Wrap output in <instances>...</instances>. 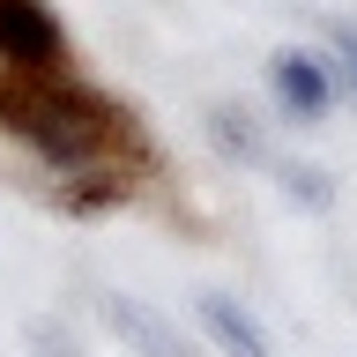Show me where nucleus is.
Returning a JSON list of instances; mask_svg holds the SVG:
<instances>
[{"instance_id":"8","label":"nucleus","mask_w":357,"mask_h":357,"mask_svg":"<svg viewBox=\"0 0 357 357\" xmlns=\"http://www.w3.org/2000/svg\"><path fill=\"white\" fill-rule=\"evenodd\" d=\"M328 45H335V60H342V82L357 89V30L350 22H328Z\"/></svg>"},{"instance_id":"5","label":"nucleus","mask_w":357,"mask_h":357,"mask_svg":"<svg viewBox=\"0 0 357 357\" xmlns=\"http://www.w3.org/2000/svg\"><path fill=\"white\" fill-rule=\"evenodd\" d=\"M201 328H208V335L223 342V357H275V350H268V335L253 328V320H245V312L231 305V298H216V290L201 298Z\"/></svg>"},{"instance_id":"4","label":"nucleus","mask_w":357,"mask_h":357,"mask_svg":"<svg viewBox=\"0 0 357 357\" xmlns=\"http://www.w3.org/2000/svg\"><path fill=\"white\" fill-rule=\"evenodd\" d=\"M97 320H105V328L119 335L127 350H142V357H194V350H186V342H178V335L149 312V305H134V298H112V290H105V298H97Z\"/></svg>"},{"instance_id":"2","label":"nucleus","mask_w":357,"mask_h":357,"mask_svg":"<svg viewBox=\"0 0 357 357\" xmlns=\"http://www.w3.org/2000/svg\"><path fill=\"white\" fill-rule=\"evenodd\" d=\"M0 75H67V30L45 0H0Z\"/></svg>"},{"instance_id":"1","label":"nucleus","mask_w":357,"mask_h":357,"mask_svg":"<svg viewBox=\"0 0 357 357\" xmlns=\"http://www.w3.org/2000/svg\"><path fill=\"white\" fill-rule=\"evenodd\" d=\"M0 127L30 142L52 172H134L142 127L127 105H112L75 75H0Z\"/></svg>"},{"instance_id":"3","label":"nucleus","mask_w":357,"mask_h":357,"mask_svg":"<svg viewBox=\"0 0 357 357\" xmlns=\"http://www.w3.org/2000/svg\"><path fill=\"white\" fill-rule=\"evenodd\" d=\"M275 97H283L290 119H320V112L335 105V82H328V60L320 52H275Z\"/></svg>"},{"instance_id":"6","label":"nucleus","mask_w":357,"mask_h":357,"mask_svg":"<svg viewBox=\"0 0 357 357\" xmlns=\"http://www.w3.org/2000/svg\"><path fill=\"white\" fill-rule=\"evenodd\" d=\"M216 142H223L231 156H245V164H268V142L245 127V112H216Z\"/></svg>"},{"instance_id":"7","label":"nucleus","mask_w":357,"mask_h":357,"mask_svg":"<svg viewBox=\"0 0 357 357\" xmlns=\"http://www.w3.org/2000/svg\"><path fill=\"white\" fill-rule=\"evenodd\" d=\"M283 186H290V194H298V201H312V208H328V178H320V172H312V164H283Z\"/></svg>"}]
</instances>
